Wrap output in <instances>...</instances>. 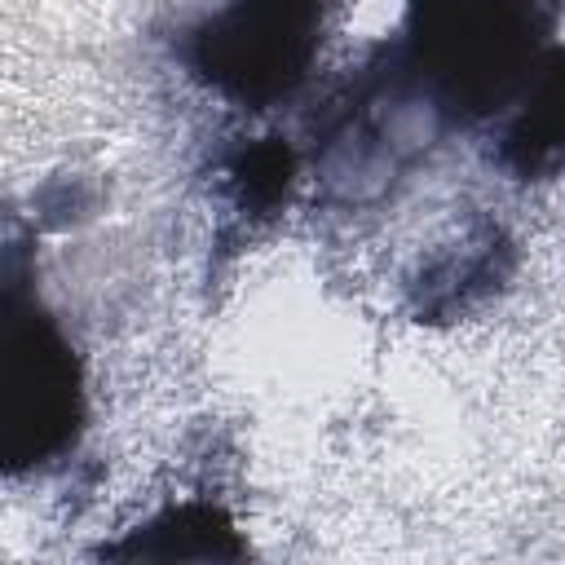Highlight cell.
<instances>
[{"instance_id": "2", "label": "cell", "mask_w": 565, "mask_h": 565, "mask_svg": "<svg viewBox=\"0 0 565 565\" xmlns=\"http://www.w3.org/2000/svg\"><path fill=\"white\" fill-rule=\"evenodd\" d=\"M75 415V380L62 340L44 322H9L4 344V424L9 455L35 459L66 437Z\"/></svg>"}, {"instance_id": "1", "label": "cell", "mask_w": 565, "mask_h": 565, "mask_svg": "<svg viewBox=\"0 0 565 565\" xmlns=\"http://www.w3.org/2000/svg\"><path fill=\"white\" fill-rule=\"evenodd\" d=\"M207 66L212 75L243 93L265 97L282 93L313 44V4L309 0H247L230 9L207 35Z\"/></svg>"}, {"instance_id": "3", "label": "cell", "mask_w": 565, "mask_h": 565, "mask_svg": "<svg viewBox=\"0 0 565 565\" xmlns=\"http://www.w3.org/2000/svg\"><path fill=\"white\" fill-rule=\"evenodd\" d=\"M512 146L525 150L530 163L565 159V57L547 66L534 97L525 102V115L512 132Z\"/></svg>"}]
</instances>
